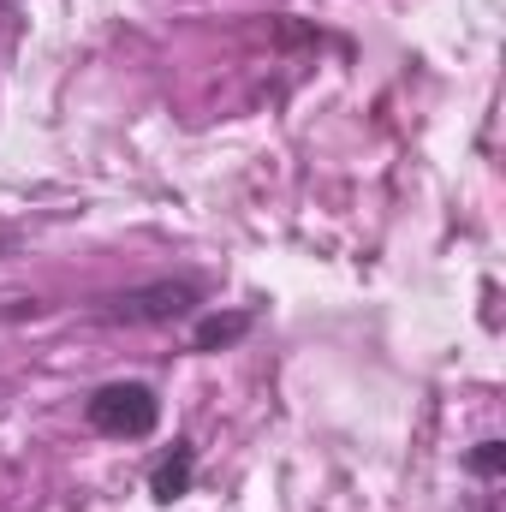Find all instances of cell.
<instances>
[{
    "label": "cell",
    "mask_w": 506,
    "mask_h": 512,
    "mask_svg": "<svg viewBox=\"0 0 506 512\" xmlns=\"http://www.w3.org/2000/svg\"><path fill=\"white\" fill-rule=\"evenodd\" d=\"M84 417H90L96 435L143 441V435L161 423V399H155V387H143V382H102L84 399Z\"/></svg>",
    "instance_id": "6da1fadb"
},
{
    "label": "cell",
    "mask_w": 506,
    "mask_h": 512,
    "mask_svg": "<svg viewBox=\"0 0 506 512\" xmlns=\"http://www.w3.org/2000/svg\"><path fill=\"white\" fill-rule=\"evenodd\" d=\"M203 304V286L197 280H149V286H131L108 304V322H131V328H149V322H179Z\"/></svg>",
    "instance_id": "7a4b0ae2"
},
{
    "label": "cell",
    "mask_w": 506,
    "mask_h": 512,
    "mask_svg": "<svg viewBox=\"0 0 506 512\" xmlns=\"http://www.w3.org/2000/svg\"><path fill=\"white\" fill-rule=\"evenodd\" d=\"M191 477H197V447H191V441H173V453H161L155 471H149V495H155L161 507H173V501L191 495Z\"/></svg>",
    "instance_id": "3957f363"
},
{
    "label": "cell",
    "mask_w": 506,
    "mask_h": 512,
    "mask_svg": "<svg viewBox=\"0 0 506 512\" xmlns=\"http://www.w3.org/2000/svg\"><path fill=\"white\" fill-rule=\"evenodd\" d=\"M245 334H251V310L203 316V322H197V334H191V352H221V346H233V340H245Z\"/></svg>",
    "instance_id": "277c9868"
},
{
    "label": "cell",
    "mask_w": 506,
    "mask_h": 512,
    "mask_svg": "<svg viewBox=\"0 0 506 512\" xmlns=\"http://www.w3.org/2000/svg\"><path fill=\"white\" fill-rule=\"evenodd\" d=\"M501 465H506V447L495 441V435L471 447V471H477V477H501Z\"/></svg>",
    "instance_id": "5b68a950"
},
{
    "label": "cell",
    "mask_w": 506,
    "mask_h": 512,
    "mask_svg": "<svg viewBox=\"0 0 506 512\" xmlns=\"http://www.w3.org/2000/svg\"><path fill=\"white\" fill-rule=\"evenodd\" d=\"M12 245H18V239H12V233H6V227H0V256H12Z\"/></svg>",
    "instance_id": "8992f818"
}]
</instances>
